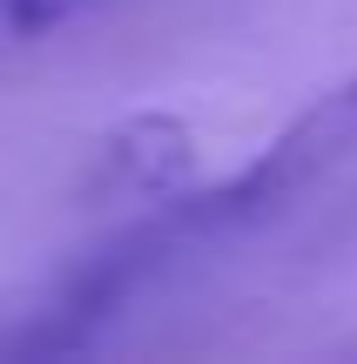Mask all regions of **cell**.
Masks as SVG:
<instances>
[{
  "mask_svg": "<svg viewBox=\"0 0 357 364\" xmlns=\"http://www.w3.org/2000/svg\"><path fill=\"white\" fill-rule=\"evenodd\" d=\"M351 149H357V75L324 88L250 169H236L229 182H216V189H182L169 203L182 216V230L196 243H209V236H229V230H250V223L277 216L310 182H324L337 162H351Z\"/></svg>",
  "mask_w": 357,
  "mask_h": 364,
  "instance_id": "obj_1",
  "label": "cell"
},
{
  "mask_svg": "<svg viewBox=\"0 0 357 364\" xmlns=\"http://www.w3.org/2000/svg\"><path fill=\"white\" fill-rule=\"evenodd\" d=\"M101 182L135 203H169L196 182V135L175 115H135L101 142Z\"/></svg>",
  "mask_w": 357,
  "mask_h": 364,
  "instance_id": "obj_2",
  "label": "cell"
},
{
  "mask_svg": "<svg viewBox=\"0 0 357 364\" xmlns=\"http://www.w3.org/2000/svg\"><path fill=\"white\" fill-rule=\"evenodd\" d=\"M81 7H94V0H0V48H27V41L67 27Z\"/></svg>",
  "mask_w": 357,
  "mask_h": 364,
  "instance_id": "obj_3",
  "label": "cell"
}]
</instances>
